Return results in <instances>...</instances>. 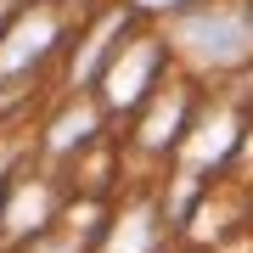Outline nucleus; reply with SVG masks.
Returning <instances> with one entry per match:
<instances>
[{
    "label": "nucleus",
    "mask_w": 253,
    "mask_h": 253,
    "mask_svg": "<svg viewBox=\"0 0 253 253\" xmlns=\"http://www.w3.org/2000/svg\"><path fill=\"white\" fill-rule=\"evenodd\" d=\"M174 34H180V45L197 51L203 62H242V56L253 51V17H248V11H236V6L186 17Z\"/></svg>",
    "instance_id": "obj_1"
},
{
    "label": "nucleus",
    "mask_w": 253,
    "mask_h": 253,
    "mask_svg": "<svg viewBox=\"0 0 253 253\" xmlns=\"http://www.w3.org/2000/svg\"><path fill=\"white\" fill-rule=\"evenodd\" d=\"M152 73H158V51H152V45H135L124 62L113 68L107 96L118 101V107H124V101H141V90H146V79H152Z\"/></svg>",
    "instance_id": "obj_2"
},
{
    "label": "nucleus",
    "mask_w": 253,
    "mask_h": 253,
    "mask_svg": "<svg viewBox=\"0 0 253 253\" xmlns=\"http://www.w3.org/2000/svg\"><path fill=\"white\" fill-rule=\"evenodd\" d=\"M45 40H51V23H45V17H28V23H23V34H17V40H6V68L28 62V56H34V45H45Z\"/></svg>",
    "instance_id": "obj_3"
},
{
    "label": "nucleus",
    "mask_w": 253,
    "mask_h": 253,
    "mask_svg": "<svg viewBox=\"0 0 253 253\" xmlns=\"http://www.w3.org/2000/svg\"><path fill=\"white\" fill-rule=\"evenodd\" d=\"M174 118H180V101H163V107H158V118L146 124V146H163V135L174 129Z\"/></svg>",
    "instance_id": "obj_4"
},
{
    "label": "nucleus",
    "mask_w": 253,
    "mask_h": 253,
    "mask_svg": "<svg viewBox=\"0 0 253 253\" xmlns=\"http://www.w3.org/2000/svg\"><path fill=\"white\" fill-rule=\"evenodd\" d=\"M135 6H146V11H152V6H174V0H135Z\"/></svg>",
    "instance_id": "obj_5"
}]
</instances>
